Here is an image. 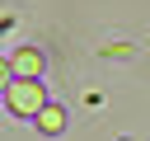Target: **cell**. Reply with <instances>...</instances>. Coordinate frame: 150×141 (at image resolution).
I'll list each match as a JSON object with an SVG mask.
<instances>
[{
  "instance_id": "obj_1",
  "label": "cell",
  "mask_w": 150,
  "mask_h": 141,
  "mask_svg": "<svg viewBox=\"0 0 150 141\" xmlns=\"http://www.w3.org/2000/svg\"><path fill=\"white\" fill-rule=\"evenodd\" d=\"M47 103V94H42V80H9L5 85V108L14 113V118H33L38 108Z\"/></svg>"
},
{
  "instance_id": "obj_2",
  "label": "cell",
  "mask_w": 150,
  "mask_h": 141,
  "mask_svg": "<svg viewBox=\"0 0 150 141\" xmlns=\"http://www.w3.org/2000/svg\"><path fill=\"white\" fill-rule=\"evenodd\" d=\"M5 61H9V75H19V80H42V66H47L38 47H19V52L5 56Z\"/></svg>"
},
{
  "instance_id": "obj_3",
  "label": "cell",
  "mask_w": 150,
  "mask_h": 141,
  "mask_svg": "<svg viewBox=\"0 0 150 141\" xmlns=\"http://www.w3.org/2000/svg\"><path fill=\"white\" fill-rule=\"evenodd\" d=\"M33 122H38V132H42V136H61V132H66V108L42 103V108L33 113Z\"/></svg>"
},
{
  "instance_id": "obj_4",
  "label": "cell",
  "mask_w": 150,
  "mask_h": 141,
  "mask_svg": "<svg viewBox=\"0 0 150 141\" xmlns=\"http://www.w3.org/2000/svg\"><path fill=\"white\" fill-rule=\"evenodd\" d=\"M9 80H14V75H9V61H5V56H0V89H5V85H9Z\"/></svg>"
}]
</instances>
